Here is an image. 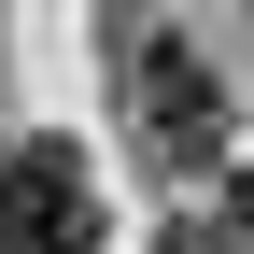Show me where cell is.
<instances>
[{
	"label": "cell",
	"instance_id": "obj_1",
	"mask_svg": "<svg viewBox=\"0 0 254 254\" xmlns=\"http://www.w3.org/2000/svg\"><path fill=\"white\" fill-rule=\"evenodd\" d=\"M127 127H141L170 170H212L226 155V85H212L198 43H127Z\"/></svg>",
	"mask_w": 254,
	"mask_h": 254
},
{
	"label": "cell",
	"instance_id": "obj_2",
	"mask_svg": "<svg viewBox=\"0 0 254 254\" xmlns=\"http://www.w3.org/2000/svg\"><path fill=\"white\" fill-rule=\"evenodd\" d=\"M0 254H99V184H85L71 141L0 155Z\"/></svg>",
	"mask_w": 254,
	"mask_h": 254
},
{
	"label": "cell",
	"instance_id": "obj_3",
	"mask_svg": "<svg viewBox=\"0 0 254 254\" xmlns=\"http://www.w3.org/2000/svg\"><path fill=\"white\" fill-rule=\"evenodd\" d=\"M155 254H240V226H170Z\"/></svg>",
	"mask_w": 254,
	"mask_h": 254
},
{
	"label": "cell",
	"instance_id": "obj_4",
	"mask_svg": "<svg viewBox=\"0 0 254 254\" xmlns=\"http://www.w3.org/2000/svg\"><path fill=\"white\" fill-rule=\"evenodd\" d=\"M240 226H254V170H240Z\"/></svg>",
	"mask_w": 254,
	"mask_h": 254
}]
</instances>
